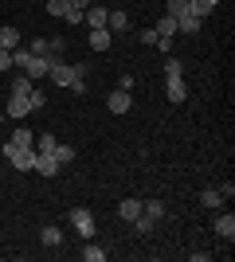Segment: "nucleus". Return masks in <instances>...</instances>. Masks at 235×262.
Here are the masks:
<instances>
[{
    "mask_svg": "<svg viewBox=\"0 0 235 262\" xmlns=\"http://www.w3.org/2000/svg\"><path fill=\"white\" fill-rule=\"evenodd\" d=\"M4 157H8L12 168H20V172H28L35 164V149H20V145H12V141H4Z\"/></svg>",
    "mask_w": 235,
    "mask_h": 262,
    "instance_id": "f257e3e1",
    "label": "nucleus"
},
{
    "mask_svg": "<svg viewBox=\"0 0 235 262\" xmlns=\"http://www.w3.org/2000/svg\"><path fill=\"white\" fill-rule=\"evenodd\" d=\"M20 71L28 78H32V82H39V78H47V71H51V63H47L44 55H28V59H24L20 63Z\"/></svg>",
    "mask_w": 235,
    "mask_h": 262,
    "instance_id": "f03ea898",
    "label": "nucleus"
},
{
    "mask_svg": "<svg viewBox=\"0 0 235 262\" xmlns=\"http://www.w3.org/2000/svg\"><path fill=\"white\" fill-rule=\"evenodd\" d=\"M71 223H75V231L82 235V239H94V215H90L87 208H71Z\"/></svg>",
    "mask_w": 235,
    "mask_h": 262,
    "instance_id": "7ed1b4c3",
    "label": "nucleus"
},
{
    "mask_svg": "<svg viewBox=\"0 0 235 262\" xmlns=\"http://www.w3.org/2000/svg\"><path fill=\"white\" fill-rule=\"evenodd\" d=\"M130 106H134V94H130V90H122V86L106 98V110H110V114H130Z\"/></svg>",
    "mask_w": 235,
    "mask_h": 262,
    "instance_id": "20e7f679",
    "label": "nucleus"
},
{
    "mask_svg": "<svg viewBox=\"0 0 235 262\" xmlns=\"http://www.w3.org/2000/svg\"><path fill=\"white\" fill-rule=\"evenodd\" d=\"M32 114V106H28V94H8V106H4V118H28Z\"/></svg>",
    "mask_w": 235,
    "mask_h": 262,
    "instance_id": "39448f33",
    "label": "nucleus"
},
{
    "mask_svg": "<svg viewBox=\"0 0 235 262\" xmlns=\"http://www.w3.org/2000/svg\"><path fill=\"white\" fill-rule=\"evenodd\" d=\"M47 78L55 82V86H71V78H75V71H71V63H51V71H47Z\"/></svg>",
    "mask_w": 235,
    "mask_h": 262,
    "instance_id": "423d86ee",
    "label": "nucleus"
},
{
    "mask_svg": "<svg viewBox=\"0 0 235 262\" xmlns=\"http://www.w3.org/2000/svg\"><path fill=\"white\" fill-rule=\"evenodd\" d=\"M212 227H216V235H220V239H227V243L235 239V215H231V211H220Z\"/></svg>",
    "mask_w": 235,
    "mask_h": 262,
    "instance_id": "0eeeda50",
    "label": "nucleus"
},
{
    "mask_svg": "<svg viewBox=\"0 0 235 262\" xmlns=\"http://www.w3.org/2000/svg\"><path fill=\"white\" fill-rule=\"evenodd\" d=\"M106 20H110V12L102 8V4H90V8L82 12V24H87V28H106Z\"/></svg>",
    "mask_w": 235,
    "mask_h": 262,
    "instance_id": "6e6552de",
    "label": "nucleus"
},
{
    "mask_svg": "<svg viewBox=\"0 0 235 262\" xmlns=\"http://www.w3.org/2000/svg\"><path fill=\"white\" fill-rule=\"evenodd\" d=\"M32 168H35L39 176H55L59 168H63V164H59V161H55L51 153H35V164H32Z\"/></svg>",
    "mask_w": 235,
    "mask_h": 262,
    "instance_id": "1a4fd4ad",
    "label": "nucleus"
},
{
    "mask_svg": "<svg viewBox=\"0 0 235 262\" xmlns=\"http://www.w3.org/2000/svg\"><path fill=\"white\" fill-rule=\"evenodd\" d=\"M110 43H114L110 28H90V51H110Z\"/></svg>",
    "mask_w": 235,
    "mask_h": 262,
    "instance_id": "9d476101",
    "label": "nucleus"
},
{
    "mask_svg": "<svg viewBox=\"0 0 235 262\" xmlns=\"http://www.w3.org/2000/svg\"><path fill=\"white\" fill-rule=\"evenodd\" d=\"M224 192H220V188H204V192H200V208H208V211H220V208H224Z\"/></svg>",
    "mask_w": 235,
    "mask_h": 262,
    "instance_id": "9b49d317",
    "label": "nucleus"
},
{
    "mask_svg": "<svg viewBox=\"0 0 235 262\" xmlns=\"http://www.w3.org/2000/svg\"><path fill=\"white\" fill-rule=\"evenodd\" d=\"M153 32H157V39H173L177 35V16H161L153 24Z\"/></svg>",
    "mask_w": 235,
    "mask_h": 262,
    "instance_id": "f8f14e48",
    "label": "nucleus"
},
{
    "mask_svg": "<svg viewBox=\"0 0 235 262\" xmlns=\"http://www.w3.org/2000/svg\"><path fill=\"white\" fill-rule=\"evenodd\" d=\"M216 4L220 0H188V16H196V20H204V16H212Z\"/></svg>",
    "mask_w": 235,
    "mask_h": 262,
    "instance_id": "ddd939ff",
    "label": "nucleus"
},
{
    "mask_svg": "<svg viewBox=\"0 0 235 262\" xmlns=\"http://www.w3.org/2000/svg\"><path fill=\"white\" fill-rule=\"evenodd\" d=\"M165 94H168V102H184V98H188V86H184V78H168Z\"/></svg>",
    "mask_w": 235,
    "mask_h": 262,
    "instance_id": "4468645a",
    "label": "nucleus"
},
{
    "mask_svg": "<svg viewBox=\"0 0 235 262\" xmlns=\"http://www.w3.org/2000/svg\"><path fill=\"white\" fill-rule=\"evenodd\" d=\"M118 215H122L125 223H134V219L141 215V200H122V204H118Z\"/></svg>",
    "mask_w": 235,
    "mask_h": 262,
    "instance_id": "2eb2a0df",
    "label": "nucleus"
},
{
    "mask_svg": "<svg viewBox=\"0 0 235 262\" xmlns=\"http://www.w3.org/2000/svg\"><path fill=\"white\" fill-rule=\"evenodd\" d=\"M24 47H28L32 55H44L47 63H51V39H44V35H35V39H28Z\"/></svg>",
    "mask_w": 235,
    "mask_h": 262,
    "instance_id": "dca6fc26",
    "label": "nucleus"
},
{
    "mask_svg": "<svg viewBox=\"0 0 235 262\" xmlns=\"http://www.w3.org/2000/svg\"><path fill=\"white\" fill-rule=\"evenodd\" d=\"M8 141H12V145H20V149H35V133L28 129V125H20V129L12 133Z\"/></svg>",
    "mask_w": 235,
    "mask_h": 262,
    "instance_id": "f3484780",
    "label": "nucleus"
},
{
    "mask_svg": "<svg viewBox=\"0 0 235 262\" xmlns=\"http://www.w3.org/2000/svg\"><path fill=\"white\" fill-rule=\"evenodd\" d=\"M20 43H24V39H20L16 28H0V47H4V51H16Z\"/></svg>",
    "mask_w": 235,
    "mask_h": 262,
    "instance_id": "a211bd4d",
    "label": "nucleus"
},
{
    "mask_svg": "<svg viewBox=\"0 0 235 262\" xmlns=\"http://www.w3.org/2000/svg\"><path fill=\"white\" fill-rule=\"evenodd\" d=\"M177 32H184V35H196V32H200V20L184 12V16H177Z\"/></svg>",
    "mask_w": 235,
    "mask_h": 262,
    "instance_id": "6ab92c4d",
    "label": "nucleus"
},
{
    "mask_svg": "<svg viewBox=\"0 0 235 262\" xmlns=\"http://www.w3.org/2000/svg\"><path fill=\"white\" fill-rule=\"evenodd\" d=\"M32 86H35V82H32L28 75H24V71H20L16 78H12V94H32Z\"/></svg>",
    "mask_w": 235,
    "mask_h": 262,
    "instance_id": "aec40b11",
    "label": "nucleus"
},
{
    "mask_svg": "<svg viewBox=\"0 0 235 262\" xmlns=\"http://www.w3.org/2000/svg\"><path fill=\"white\" fill-rule=\"evenodd\" d=\"M106 28H114V32H125V28H130V16H125L122 8H118V12H110V20H106Z\"/></svg>",
    "mask_w": 235,
    "mask_h": 262,
    "instance_id": "412c9836",
    "label": "nucleus"
},
{
    "mask_svg": "<svg viewBox=\"0 0 235 262\" xmlns=\"http://www.w3.org/2000/svg\"><path fill=\"white\" fill-rule=\"evenodd\" d=\"M39 239H44V247H59V243H63V231H59V227H44V231H39Z\"/></svg>",
    "mask_w": 235,
    "mask_h": 262,
    "instance_id": "4be33fe9",
    "label": "nucleus"
},
{
    "mask_svg": "<svg viewBox=\"0 0 235 262\" xmlns=\"http://www.w3.org/2000/svg\"><path fill=\"white\" fill-rule=\"evenodd\" d=\"M82 258L87 262H106V251H102L98 243H87V247H82Z\"/></svg>",
    "mask_w": 235,
    "mask_h": 262,
    "instance_id": "5701e85b",
    "label": "nucleus"
},
{
    "mask_svg": "<svg viewBox=\"0 0 235 262\" xmlns=\"http://www.w3.org/2000/svg\"><path fill=\"white\" fill-rule=\"evenodd\" d=\"M141 215L161 219V215H165V204H161V200H149V204H141Z\"/></svg>",
    "mask_w": 235,
    "mask_h": 262,
    "instance_id": "b1692460",
    "label": "nucleus"
},
{
    "mask_svg": "<svg viewBox=\"0 0 235 262\" xmlns=\"http://www.w3.org/2000/svg\"><path fill=\"white\" fill-rule=\"evenodd\" d=\"M51 157H55L59 164H71V161H75V149H71V145H55V149H51Z\"/></svg>",
    "mask_w": 235,
    "mask_h": 262,
    "instance_id": "393cba45",
    "label": "nucleus"
},
{
    "mask_svg": "<svg viewBox=\"0 0 235 262\" xmlns=\"http://www.w3.org/2000/svg\"><path fill=\"white\" fill-rule=\"evenodd\" d=\"M67 0H47V16H55V20H63V16H67Z\"/></svg>",
    "mask_w": 235,
    "mask_h": 262,
    "instance_id": "a878e982",
    "label": "nucleus"
},
{
    "mask_svg": "<svg viewBox=\"0 0 235 262\" xmlns=\"http://www.w3.org/2000/svg\"><path fill=\"white\" fill-rule=\"evenodd\" d=\"M165 78H184V63L180 59H165Z\"/></svg>",
    "mask_w": 235,
    "mask_h": 262,
    "instance_id": "bb28decb",
    "label": "nucleus"
},
{
    "mask_svg": "<svg viewBox=\"0 0 235 262\" xmlns=\"http://www.w3.org/2000/svg\"><path fill=\"white\" fill-rule=\"evenodd\" d=\"M153 227H157V219H149V215H137L134 219V231H137V235H149Z\"/></svg>",
    "mask_w": 235,
    "mask_h": 262,
    "instance_id": "cd10ccee",
    "label": "nucleus"
},
{
    "mask_svg": "<svg viewBox=\"0 0 235 262\" xmlns=\"http://www.w3.org/2000/svg\"><path fill=\"white\" fill-rule=\"evenodd\" d=\"M28 106H32V110H44V106H47V94H44L39 86H32V94H28Z\"/></svg>",
    "mask_w": 235,
    "mask_h": 262,
    "instance_id": "c85d7f7f",
    "label": "nucleus"
},
{
    "mask_svg": "<svg viewBox=\"0 0 235 262\" xmlns=\"http://www.w3.org/2000/svg\"><path fill=\"white\" fill-rule=\"evenodd\" d=\"M35 145H39V149H35V153H51V149H55V133H39V141H35Z\"/></svg>",
    "mask_w": 235,
    "mask_h": 262,
    "instance_id": "c756f323",
    "label": "nucleus"
},
{
    "mask_svg": "<svg viewBox=\"0 0 235 262\" xmlns=\"http://www.w3.org/2000/svg\"><path fill=\"white\" fill-rule=\"evenodd\" d=\"M188 12V0H168L165 4V16H184Z\"/></svg>",
    "mask_w": 235,
    "mask_h": 262,
    "instance_id": "7c9ffc66",
    "label": "nucleus"
},
{
    "mask_svg": "<svg viewBox=\"0 0 235 262\" xmlns=\"http://www.w3.org/2000/svg\"><path fill=\"white\" fill-rule=\"evenodd\" d=\"M137 39H141L145 47H153L157 43V32H153V28H145V32H137Z\"/></svg>",
    "mask_w": 235,
    "mask_h": 262,
    "instance_id": "2f4dec72",
    "label": "nucleus"
},
{
    "mask_svg": "<svg viewBox=\"0 0 235 262\" xmlns=\"http://www.w3.org/2000/svg\"><path fill=\"white\" fill-rule=\"evenodd\" d=\"M63 20H67L71 28H78V24H82V12H78V8H67V16H63Z\"/></svg>",
    "mask_w": 235,
    "mask_h": 262,
    "instance_id": "473e14b6",
    "label": "nucleus"
},
{
    "mask_svg": "<svg viewBox=\"0 0 235 262\" xmlns=\"http://www.w3.org/2000/svg\"><path fill=\"white\" fill-rule=\"evenodd\" d=\"M71 94H87V78H71Z\"/></svg>",
    "mask_w": 235,
    "mask_h": 262,
    "instance_id": "72a5a7b5",
    "label": "nucleus"
},
{
    "mask_svg": "<svg viewBox=\"0 0 235 262\" xmlns=\"http://www.w3.org/2000/svg\"><path fill=\"white\" fill-rule=\"evenodd\" d=\"M12 67V51H4V47H0V71H8Z\"/></svg>",
    "mask_w": 235,
    "mask_h": 262,
    "instance_id": "f704fd0d",
    "label": "nucleus"
},
{
    "mask_svg": "<svg viewBox=\"0 0 235 262\" xmlns=\"http://www.w3.org/2000/svg\"><path fill=\"white\" fill-rule=\"evenodd\" d=\"M67 4H71V8H78V12H87L90 4H94V0H67Z\"/></svg>",
    "mask_w": 235,
    "mask_h": 262,
    "instance_id": "c9c22d12",
    "label": "nucleus"
},
{
    "mask_svg": "<svg viewBox=\"0 0 235 262\" xmlns=\"http://www.w3.org/2000/svg\"><path fill=\"white\" fill-rule=\"evenodd\" d=\"M0 121H4V106H0Z\"/></svg>",
    "mask_w": 235,
    "mask_h": 262,
    "instance_id": "e433bc0d",
    "label": "nucleus"
}]
</instances>
